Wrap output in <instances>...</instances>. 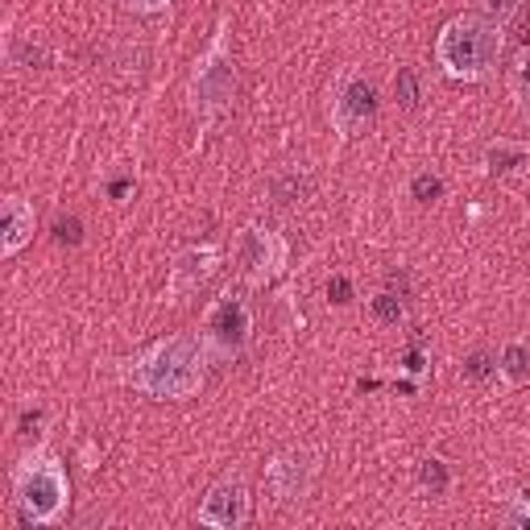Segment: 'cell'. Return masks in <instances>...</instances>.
I'll list each match as a JSON object with an SVG mask.
<instances>
[{
  "mask_svg": "<svg viewBox=\"0 0 530 530\" xmlns=\"http://www.w3.org/2000/svg\"><path fill=\"white\" fill-rule=\"evenodd\" d=\"M373 311H377V319H386V324H394L398 315H402V302H398L394 294H381V299L373 302Z\"/></svg>",
  "mask_w": 530,
  "mask_h": 530,
  "instance_id": "30bf717a",
  "label": "cell"
},
{
  "mask_svg": "<svg viewBox=\"0 0 530 530\" xmlns=\"http://www.w3.org/2000/svg\"><path fill=\"white\" fill-rule=\"evenodd\" d=\"M373 108H377L373 84L357 79V84L349 87V96H344V112H349V121H365V116H373Z\"/></svg>",
  "mask_w": 530,
  "mask_h": 530,
  "instance_id": "8992f818",
  "label": "cell"
},
{
  "mask_svg": "<svg viewBox=\"0 0 530 530\" xmlns=\"http://www.w3.org/2000/svg\"><path fill=\"white\" fill-rule=\"evenodd\" d=\"M204 92L207 96H212V104H220V100L229 96V71H224V67H220V71H212L204 79Z\"/></svg>",
  "mask_w": 530,
  "mask_h": 530,
  "instance_id": "ba28073f",
  "label": "cell"
},
{
  "mask_svg": "<svg viewBox=\"0 0 530 530\" xmlns=\"http://www.w3.org/2000/svg\"><path fill=\"white\" fill-rule=\"evenodd\" d=\"M497 54V29L485 17H460L439 37V59L452 71H485Z\"/></svg>",
  "mask_w": 530,
  "mask_h": 530,
  "instance_id": "6da1fadb",
  "label": "cell"
},
{
  "mask_svg": "<svg viewBox=\"0 0 530 530\" xmlns=\"http://www.w3.org/2000/svg\"><path fill=\"white\" fill-rule=\"evenodd\" d=\"M506 369H510V373H526V352H522V349H510V352H506Z\"/></svg>",
  "mask_w": 530,
  "mask_h": 530,
  "instance_id": "5bb4252c",
  "label": "cell"
},
{
  "mask_svg": "<svg viewBox=\"0 0 530 530\" xmlns=\"http://www.w3.org/2000/svg\"><path fill=\"white\" fill-rule=\"evenodd\" d=\"M212 327H216V336L224 340V344H241L245 332H249V315H245V302H241V299H229V302H224V307L216 311Z\"/></svg>",
  "mask_w": 530,
  "mask_h": 530,
  "instance_id": "5b68a950",
  "label": "cell"
},
{
  "mask_svg": "<svg viewBox=\"0 0 530 530\" xmlns=\"http://www.w3.org/2000/svg\"><path fill=\"white\" fill-rule=\"evenodd\" d=\"M414 195H419V199H435V195H439V179H427V174L414 179Z\"/></svg>",
  "mask_w": 530,
  "mask_h": 530,
  "instance_id": "4fadbf2b",
  "label": "cell"
},
{
  "mask_svg": "<svg viewBox=\"0 0 530 530\" xmlns=\"http://www.w3.org/2000/svg\"><path fill=\"white\" fill-rule=\"evenodd\" d=\"M241 518H245V489L237 481L216 485L204 506V522H212V526H237Z\"/></svg>",
  "mask_w": 530,
  "mask_h": 530,
  "instance_id": "3957f363",
  "label": "cell"
},
{
  "mask_svg": "<svg viewBox=\"0 0 530 530\" xmlns=\"http://www.w3.org/2000/svg\"><path fill=\"white\" fill-rule=\"evenodd\" d=\"M195 377H199V369H195V349L187 340H174L166 349H157V357L145 365L141 386L154 389V394H187V389L195 386Z\"/></svg>",
  "mask_w": 530,
  "mask_h": 530,
  "instance_id": "7a4b0ae2",
  "label": "cell"
},
{
  "mask_svg": "<svg viewBox=\"0 0 530 530\" xmlns=\"http://www.w3.org/2000/svg\"><path fill=\"white\" fill-rule=\"evenodd\" d=\"M518 9V0H494V12H514Z\"/></svg>",
  "mask_w": 530,
  "mask_h": 530,
  "instance_id": "e0dca14e",
  "label": "cell"
},
{
  "mask_svg": "<svg viewBox=\"0 0 530 530\" xmlns=\"http://www.w3.org/2000/svg\"><path fill=\"white\" fill-rule=\"evenodd\" d=\"M25 510L34 514V518H46V514H54V506H59L62 497V485L54 472H34L29 481H25Z\"/></svg>",
  "mask_w": 530,
  "mask_h": 530,
  "instance_id": "277c9868",
  "label": "cell"
},
{
  "mask_svg": "<svg viewBox=\"0 0 530 530\" xmlns=\"http://www.w3.org/2000/svg\"><path fill=\"white\" fill-rule=\"evenodd\" d=\"M398 100H402L406 108H414V100H419V92H414V75L410 71H398Z\"/></svg>",
  "mask_w": 530,
  "mask_h": 530,
  "instance_id": "8fae6325",
  "label": "cell"
},
{
  "mask_svg": "<svg viewBox=\"0 0 530 530\" xmlns=\"http://www.w3.org/2000/svg\"><path fill=\"white\" fill-rule=\"evenodd\" d=\"M4 232H9V237H4V249H17L25 237V207L17 204V199H12L9 212H4Z\"/></svg>",
  "mask_w": 530,
  "mask_h": 530,
  "instance_id": "52a82bcc",
  "label": "cell"
},
{
  "mask_svg": "<svg viewBox=\"0 0 530 530\" xmlns=\"http://www.w3.org/2000/svg\"><path fill=\"white\" fill-rule=\"evenodd\" d=\"M54 232H59V241L75 245V241H79V220H59V224H54Z\"/></svg>",
  "mask_w": 530,
  "mask_h": 530,
  "instance_id": "7c38bea8",
  "label": "cell"
},
{
  "mask_svg": "<svg viewBox=\"0 0 530 530\" xmlns=\"http://www.w3.org/2000/svg\"><path fill=\"white\" fill-rule=\"evenodd\" d=\"M469 373H472V377H485V373H489V361H485V357H472V361H469Z\"/></svg>",
  "mask_w": 530,
  "mask_h": 530,
  "instance_id": "2e32d148",
  "label": "cell"
},
{
  "mask_svg": "<svg viewBox=\"0 0 530 530\" xmlns=\"http://www.w3.org/2000/svg\"><path fill=\"white\" fill-rule=\"evenodd\" d=\"M422 485H431L435 494H439V489H444L447 485V472H444V464H439V460H422Z\"/></svg>",
  "mask_w": 530,
  "mask_h": 530,
  "instance_id": "9c48e42d",
  "label": "cell"
},
{
  "mask_svg": "<svg viewBox=\"0 0 530 530\" xmlns=\"http://www.w3.org/2000/svg\"><path fill=\"white\" fill-rule=\"evenodd\" d=\"M327 294H332L336 302H344V299H349V282H344V277H336V282L327 286Z\"/></svg>",
  "mask_w": 530,
  "mask_h": 530,
  "instance_id": "9a60e30c",
  "label": "cell"
},
{
  "mask_svg": "<svg viewBox=\"0 0 530 530\" xmlns=\"http://www.w3.org/2000/svg\"><path fill=\"white\" fill-rule=\"evenodd\" d=\"M137 4H162V0H137Z\"/></svg>",
  "mask_w": 530,
  "mask_h": 530,
  "instance_id": "ac0fdd59",
  "label": "cell"
}]
</instances>
